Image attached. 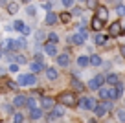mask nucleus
I'll list each match as a JSON object with an SVG mask.
<instances>
[{"label":"nucleus","mask_w":125,"mask_h":123,"mask_svg":"<svg viewBox=\"0 0 125 123\" xmlns=\"http://www.w3.org/2000/svg\"><path fill=\"white\" fill-rule=\"evenodd\" d=\"M17 83H19V86H33L37 83L35 73H20L17 77Z\"/></svg>","instance_id":"obj_1"},{"label":"nucleus","mask_w":125,"mask_h":123,"mask_svg":"<svg viewBox=\"0 0 125 123\" xmlns=\"http://www.w3.org/2000/svg\"><path fill=\"white\" fill-rule=\"evenodd\" d=\"M57 101L61 105H64V107H74L75 105V94L74 92H62V94H59Z\"/></svg>","instance_id":"obj_2"},{"label":"nucleus","mask_w":125,"mask_h":123,"mask_svg":"<svg viewBox=\"0 0 125 123\" xmlns=\"http://www.w3.org/2000/svg\"><path fill=\"white\" fill-rule=\"evenodd\" d=\"M86 37H88V33H86L83 28H79L77 33H74V35L68 37V42H70V44H77V46H79V44H83L86 41Z\"/></svg>","instance_id":"obj_3"},{"label":"nucleus","mask_w":125,"mask_h":123,"mask_svg":"<svg viewBox=\"0 0 125 123\" xmlns=\"http://www.w3.org/2000/svg\"><path fill=\"white\" fill-rule=\"evenodd\" d=\"M26 39L24 37H20L19 41H13V39H9L8 42H6V48H9L11 51H19V50H22V48H26Z\"/></svg>","instance_id":"obj_4"},{"label":"nucleus","mask_w":125,"mask_h":123,"mask_svg":"<svg viewBox=\"0 0 125 123\" xmlns=\"http://www.w3.org/2000/svg\"><path fill=\"white\" fill-rule=\"evenodd\" d=\"M107 81V77H103V75H96V77H92V79L88 81V88L90 90H99L103 86V83Z\"/></svg>","instance_id":"obj_5"},{"label":"nucleus","mask_w":125,"mask_h":123,"mask_svg":"<svg viewBox=\"0 0 125 123\" xmlns=\"http://www.w3.org/2000/svg\"><path fill=\"white\" fill-rule=\"evenodd\" d=\"M96 107H98V103L92 97H81V101H79V108L81 110H94Z\"/></svg>","instance_id":"obj_6"},{"label":"nucleus","mask_w":125,"mask_h":123,"mask_svg":"<svg viewBox=\"0 0 125 123\" xmlns=\"http://www.w3.org/2000/svg\"><path fill=\"white\" fill-rule=\"evenodd\" d=\"M55 107V99L50 96H42V99H41V108L42 110H53Z\"/></svg>","instance_id":"obj_7"},{"label":"nucleus","mask_w":125,"mask_h":123,"mask_svg":"<svg viewBox=\"0 0 125 123\" xmlns=\"http://www.w3.org/2000/svg\"><path fill=\"white\" fill-rule=\"evenodd\" d=\"M98 92H99V97H101V101L112 99V88H110V86H101Z\"/></svg>","instance_id":"obj_8"},{"label":"nucleus","mask_w":125,"mask_h":123,"mask_svg":"<svg viewBox=\"0 0 125 123\" xmlns=\"http://www.w3.org/2000/svg\"><path fill=\"white\" fill-rule=\"evenodd\" d=\"M44 22H46L48 26H53V24L59 22V15H57V13H53V11H48V15H46V19H44Z\"/></svg>","instance_id":"obj_9"},{"label":"nucleus","mask_w":125,"mask_h":123,"mask_svg":"<svg viewBox=\"0 0 125 123\" xmlns=\"http://www.w3.org/2000/svg\"><path fill=\"white\" fill-rule=\"evenodd\" d=\"M68 64H70V55L68 53L57 55V66H68Z\"/></svg>","instance_id":"obj_10"},{"label":"nucleus","mask_w":125,"mask_h":123,"mask_svg":"<svg viewBox=\"0 0 125 123\" xmlns=\"http://www.w3.org/2000/svg\"><path fill=\"white\" fill-rule=\"evenodd\" d=\"M121 30H123V28H121L120 22H112V24H110V28H109V33H110V37H114V35H120Z\"/></svg>","instance_id":"obj_11"},{"label":"nucleus","mask_w":125,"mask_h":123,"mask_svg":"<svg viewBox=\"0 0 125 123\" xmlns=\"http://www.w3.org/2000/svg\"><path fill=\"white\" fill-rule=\"evenodd\" d=\"M44 51H46V55H55L57 53V44L55 42H46L44 44Z\"/></svg>","instance_id":"obj_12"},{"label":"nucleus","mask_w":125,"mask_h":123,"mask_svg":"<svg viewBox=\"0 0 125 123\" xmlns=\"http://www.w3.org/2000/svg\"><path fill=\"white\" fill-rule=\"evenodd\" d=\"M46 77L50 81H55L59 77V72H57V68H53V66H48L46 68Z\"/></svg>","instance_id":"obj_13"},{"label":"nucleus","mask_w":125,"mask_h":123,"mask_svg":"<svg viewBox=\"0 0 125 123\" xmlns=\"http://www.w3.org/2000/svg\"><path fill=\"white\" fill-rule=\"evenodd\" d=\"M107 110H109V108H107V107H105V103H103V101H101V103H99L98 107L94 108V114L101 118V116H105V114H107Z\"/></svg>","instance_id":"obj_14"},{"label":"nucleus","mask_w":125,"mask_h":123,"mask_svg":"<svg viewBox=\"0 0 125 123\" xmlns=\"http://www.w3.org/2000/svg\"><path fill=\"white\" fill-rule=\"evenodd\" d=\"M42 68H44V62H39V61H33V62H30V70H31V73H37V72H41Z\"/></svg>","instance_id":"obj_15"},{"label":"nucleus","mask_w":125,"mask_h":123,"mask_svg":"<svg viewBox=\"0 0 125 123\" xmlns=\"http://www.w3.org/2000/svg\"><path fill=\"white\" fill-rule=\"evenodd\" d=\"M96 17H99V19L105 22V20L109 19V9H107L105 6H99V8H98V15H96Z\"/></svg>","instance_id":"obj_16"},{"label":"nucleus","mask_w":125,"mask_h":123,"mask_svg":"<svg viewBox=\"0 0 125 123\" xmlns=\"http://www.w3.org/2000/svg\"><path fill=\"white\" fill-rule=\"evenodd\" d=\"M121 94H123V85H121V83H118V85L112 88V99H118V97H121Z\"/></svg>","instance_id":"obj_17"},{"label":"nucleus","mask_w":125,"mask_h":123,"mask_svg":"<svg viewBox=\"0 0 125 123\" xmlns=\"http://www.w3.org/2000/svg\"><path fill=\"white\" fill-rule=\"evenodd\" d=\"M90 22H92V24H90V26H92V30H96V31H99V30L103 28V20L99 19V17H94Z\"/></svg>","instance_id":"obj_18"},{"label":"nucleus","mask_w":125,"mask_h":123,"mask_svg":"<svg viewBox=\"0 0 125 123\" xmlns=\"http://www.w3.org/2000/svg\"><path fill=\"white\" fill-rule=\"evenodd\" d=\"M26 97L24 96H15L13 97V107H24V105H26Z\"/></svg>","instance_id":"obj_19"},{"label":"nucleus","mask_w":125,"mask_h":123,"mask_svg":"<svg viewBox=\"0 0 125 123\" xmlns=\"http://www.w3.org/2000/svg\"><path fill=\"white\" fill-rule=\"evenodd\" d=\"M42 108H33V110H31L30 112V118L31 119H41V118H42Z\"/></svg>","instance_id":"obj_20"},{"label":"nucleus","mask_w":125,"mask_h":123,"mask_svg":"<svg viewBox=\"0 0 125 123\" xmlns=\"http://www.w3.org/2000/svg\"><path fill=\"white\" fill-rule=\"evenodd\" d=\"M107 83H109V85H114V86H116L118 83H120V77H118L116 73H109V75H107Z\"/></svg>","instance_id":"obj_21"},{"label":"nucleus","mask_w":125,"mask_h":123,"mask_svg":"<svg viewBox=\"0 0 125 123\" xmlns=\"http://www.w3.org/2000/svg\"><path fill=\"white\" fill-rule=\"evenodd\" d=\"M72 88L77 90V92H81V90H85V85H83L79 79H72Z\"/></svg>","instance_id":"obj_22"},{"label":"nucleus","mask_w":125,"mask_h":123,"mask_svg":"<svg viewBox=\"0 0 125 123\" xmlns=\"http://www.w3.org/2000/svg\"><path fill=\"white\" fill-rule=\"evenodd\" d=\"M77 64L81 66V68H85V66L90 64V57H86V55H81V57L77 59Z\"/></svg>","instance_id":"obj_23"},{"label":"nucleus","mask_w":125,"mask_h":123,"mask_svg":"<svg viewBox=\"0 0 125 123\" xmlns=\"http://www.w3.org/2000/svg\"><path fill=\"white\" fill-rule=\"evenodd\" d=\"M62 114H64V110H61L59 107H53V110H52V116H50V118L55 119V118H61Z\"/></svg>","instance_id":"obj_24"},{"label":"nucleus","mask_w":125,"mask_h":123,"mask_svg":"<svg viewBox=\"0 0 125 123\" xmlns=\"http://www.w3.org/2000/svg\"><path fill=\"white\" fill-rule=\"evenodd\" d=\"M107 42V35H103V33H98L96 35V44H99V46H101V44H105Z\"/></svg>","instance_id":"obj_25"},{"label":"nucleus","mask_w":125,"mask_h":123,"mask_svg":"<svg viewBox=\"0 0 125 123\" xmlns=\"http://www.w3.org/2000/svg\"><path fill=\"white\" fill-rule=\"evenodd\" d=\"M90 64L92 66H99L101 64V57H99V55H92V57H90Z\"/></svg>","instance_id":"obj_26"},{"label":"nucleus","mask_w":125,"mask_h":123,"mask_svg":"<svg viewBox=\"0 0 125 123\" xmlns=\"http://www.w3.org/2000/svg\"><path fill=\"white\" fill-rule=\"evenodd\" d=\"M24 26H26V24L22 22V20H15V22H13V28H15L17 31H20V33H22V30H24Z\"/></svg>","instance_id":"obj_27"},{"label":"nucleus","mask_w":125,"mask_h":123,"mask_svg":"<svg viewBox=\"0 0 125 123\" xmlns=\"http://www.w3.org/2000/svg\"><path fill=\"white\" fill-rule=\"evenodd\" d=\"M59 20H61V22H70L72 15H70V13H61V15H59Z\"/></svg>","instance_id":"obj_28"},{"label":"nucleus","mask_w":125,"mask_h":123,"mask_svg":"<svg viewBox=\"0 0 125 123\" xmlns=\"http://www.w3.org/2000/svg\"><path fill=\"white\" fill-rule=\"evenodd\" d=\"M8 11H9V13H17V11H19V4H17V2H9Z\"/></svg>","instance_id":"obj_29"},{"label":"nucleus","mask_w":125,"mask_h":123,"mask_svg":"<svg viewBox=\"0 0 125 123\" xmlns=\"http://www.w3.org/2000/svg\"><path fill=\"white\" fill-rule=\"evenodd\" d=\"M13 123H24V116L20 114V112L13 114Z\"/></svg>","instance_id":"obj_30"},{"label":"nucleus","mask_w":125,"mask_h":123,"mask_svg":"<svg viewBox=\"0 0 125 123\" xmlns=\"http://www.w3.org/2000/svg\"><path fill=\"white\" fill-rule=\"evenodd\" d=\"M26 107L30 108V110H33V108H37V103H35V99H33V97H30V99L26 101Z\"/></svg>","instance_id":"obj_31"},{"label":"nucleus","mask_w":125,"mask_h":123,"mask_svg":"<svg viewBox=\"0 0 125 123\" xmlns=\"http://www.w3.org/2000/svg\"><path fill=\"white\" fill-rule=\"evenodd\" d=\"M116 13L120 17H123L125 15V4H118V8H116Z\"/></svg>","instance_id":"obj_32"},{"label":"nucleus","mask_w":125,"mask_h":123,"mask_svg":"<svg viewBox=\"0 0 125 123\" xmlns=\"http://www.w3.org/2000/svg\"><path fill=\"white\" fill-rule=\"evenodd\" d=\"M96 6H98V0H86V8L88 9H94Z\"/></svg>","instance_id":"obj_33"},{"label":"nucleus","mask_w":125,"mask_h":123,"mask_svg":"<svg viewBox=\"0 0 125 123\" xmlns=\"http://www.w3.org/2000/svg\"><path fill=\"white\" fill-rule=\"evenodd\" d=\"M48 37H50V42H55V44L59 42V37H57V33H50Z\"/></svg>","instance_id":"obj_34"},{"label":"nucleus","mask_w":125,"mask_h":123,"mask_svg":"<svg viewBox=\"0 0 125 123\" xmlns=\"http://www.w3.org/2000/svg\"><path fill=\"white\" fill-rule=\"evenodd\" d=\"M9 72H11V73L19 72V64H17V62H11V64H9Z\"/></svg>","instance_id":"obj_35"},{"label":"nucleus","mask_w":125,"mask_h":123,"mask_svg":"<svg viewBox=\"0 0 125 123\" xmlns=\"http://www.w3.org/2000/svg\"><path fill=\"white\" fill-rule=\"evenodd\" d=\"M116 114H118V118H120V121L125 123V110H118Z\"/></svg>","instance_id":"obj_36"},{"label":"nucleus","mask_w":125,"mask_h":123,"mask_svg":"<svg viewBox=\"0 0 125 123\" xmlns=\"http://www.w3.org/2000/svg\"><path fill=\"white\" fill-rule=\"evenodd\" d=\"M13 61H15V62H20V64H22V62H26V59H24L22 55H17V57H13Z\"/></svg>","instance_id":"obj_37"},{"label":"nucleus","mask_w":125,"mask_h":123,"mask_svg":"<svg viewBox=\"0 0 125 123\" xmlns=\"http://www.w3.org/2000/svg\"><path fill=\"white\" fill-rule=\"evenodd\" d=\"M62 6H64V8H72V6H74V0H62Z\"/></svg>","instance_id":"obj_38"},{"label":"nucleus","mask_w":125,"mask_h":123,"mask_svg":"<svg viewBox=\"0 0 125 123\" xmlns=\"http://www.w3.org/2000/svg\"><path fill=\"white\" fill-rule=\"evenodd\" d=\"M31 33V28L30 26H24V30H22V35H30Z\"/></svg>","instance_id":"obj_39"},{"label":"nucleus","mask_w":125,"mask_h":123,"mask_svg":"<svg viewBox=\"0 0 125 123\" xmlns=\"http://www.w3.org/2000/svg\"><path fill=\"white\" fill-rule=\"evenodd\" d=\"M8 85H9V88H19V83H15V81H9Z\"/></svg>","instance_id":"obj_40"},{"label":"nucleus","mask_w":125,"mask_h":123,"mask_svg":"<svg viewBox=\"0 0 125 123\" xmlns=\"http://www.w3.org/2000/svg\"><path fill=\"white\" fill-rule=\"evenodd\" d=\"M28 13H30V15H35V8H33V6H28Z\"/></svg>","instance_id":"obj_41"},{"label":"nucleus","mask_w":125,"mask_h":123,"mask_svg":"<svg viewBox=\"0 0 125 123\" xmlns=\"http://www.w3.org/2000/svg\"><path fill=\"white\" fill-rule=\"evenodd\" d=\"M42 8H44V9H46V11H50V8H52V6H50V4H48V2H44V4H42Z\"/></svg>","instance_id":"obj_42"},{"label":"nucleus","mask_w":125,"mask_h":123,"mask_svg":"<svg viewBox=\"0 0 125 123\" xmlns=\"http://www.w3.org/2000/svg\"><path fill=\"white\" fill-rule=\"evenodd\" d=\"M35 61H39V62H42V55H41V53H37V55H35Z\"/></svg>","instance_id":"obj_43"},{"label":"nucleus","mask_w":125,"mask_h":123,"mask_svg":"<svg viewBox=\"0 0 125 123\" xmlns=\"http://www.w3.org/2000/svg\"><path fill=\"white\" fill-rule=\"evenodd\" d=\"M0 6H9V4H8V0H0Z\"/></svg>","instance_id":"obj_44"},{"label":"nucleus","mask_w":125,"mask_h":123,"mask_svg":"<svg viewBox=\"0 0 125 123\" xmlns=\"http://www.w3.org/2000/svg\"><path fill=\"white\" fill-rule=\"evenodd\" d=\"M121 55L125 57V46H121Z\"/></svg>","instance_id":"obj_45"},{"label":"nucleus","mask_w":125,"mask_h":123,"mask_svg":"<svg viewBox=\"0 0 125 123\" xmlns=\"http://www.w3.org/2000/svg\"><path fill=\"white\" fill-rule=\"evenodd\" d=\"M22 2H26V4H30V2H31V0H22Z\"/></svg>","instance_id":"obj_46"},{"label":"nucleus","mask_w":125,"mask_h":123,"mask_svg":"<svg viewBox=\"0 0 125 123\" xmlns=\"http://www.w3.org/2000/svg\"><path fill=\"white\" fill-rule=\"evenodd\" d=\"M86 123H96V121H94V119H90V121H86Z\"/></svg>","instance_id":"obj_47"},{"label":"nucleus","mask_w":125,"mask_h":123,"mask_svg":"<svg viewBox=\"0 0 125 123\" xmlns=\"http://www.w3.org/2000/svg\"><path fill=\"white\" fill-rule=\"evenodd\" d=\"M0 59H2V51H0Z\"/></svg>","instance_id":"obj_48"},{"label":"nucleus","mask_w":125,"mask_h":123,"mask_svg":"<svg viewBox=\"0 0 125 123\" xmlns=\"http://www.w3.org/2000/svg\"><path fill=\"white\" fill-rule=\"evenodd\" d=\"M79 2H86V0H79Z\"/></svg>","instance_id":"obj_49"},{"label":"nucleus","mask_w":125,"mask_h":123,"mask_svg":"<svg viewBox=\"0 0 125 123\" xmlns=\"http://www.w3.org/2000/svg\"><path fill=\"white\" fill-rule=\"evenodd\" d=\"M123 31H125V24H123Z\"/></svg>","instance_id":"obj_50"}]
</instances>
